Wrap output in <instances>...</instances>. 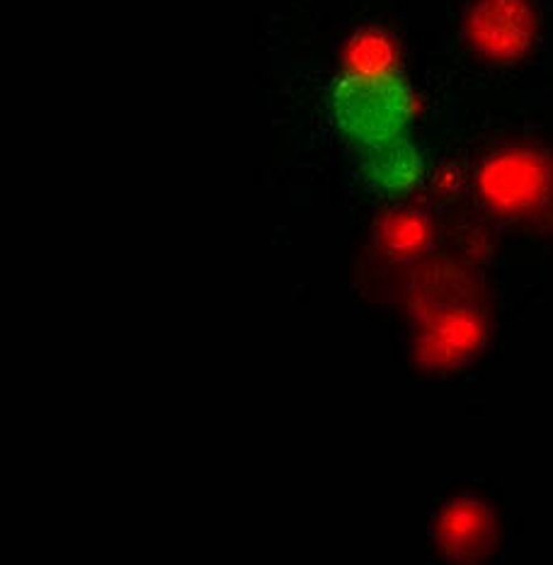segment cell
Wrapping results in <instances>:
<instances>
[{
    "label": "cell",
    "instance_id": "6da1fadb",
    "mask_svg": "<svg viewBox=\"0 0 553 565\" xmlns=\"http://www.w3.org/2000/svg\"><path fill=\"white\" fill-rule=\"evenodd\" d=\"M338 127L362 151L401 141L411 117L408 85L391 71H360L342 78L333 90Z\"/></svg>",
    "mask_w": 553,
    "mask_h": 565
},
{
    "label": "cell",
    "instance_id": "7a4b0ae2",
    "mask_svg": "<svg viewBox=\"0 0 553 565\" xmlns=\"http://www.w3.org/2000/svg\"><path fill=\"white\" fill-rule=\"evenodd\" d=\"M417 168L421 158L405 139L362 151V175L381 194L408 190L417 178Z\"/></svg>",
    "mask_w": 553,
    "mask_h": 565
}]
</instances>
